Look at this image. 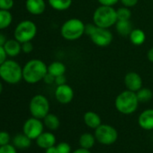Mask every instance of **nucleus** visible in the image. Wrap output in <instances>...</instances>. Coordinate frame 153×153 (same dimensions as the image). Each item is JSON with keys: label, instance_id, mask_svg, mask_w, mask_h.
Returning a JSON list of instances; mask_svg holds the SVG:
<instances>
[{"label": "nucleus", "instance_id": "1", "mask_svg": "<svg viewBox=\"0 0 153 153\" xmlns=\"http://www.w3.org/2000/svg\"><path fill=\"white\" fill-rule=\"evenodd\" d=\"M48 73V65L41 59H31L23 66V80L35 84L43 80Z\"/></svg>", "mask_w": 153, "mask_h": 153}, {"label": "nucleus", "instance_id": "2", "mask_svg": "<svg viewBox=\"0 0 153 153\" xmlns=\"http://www.w3.org/2000/svg\"><path fill=\"white\" fill-rule=\"evenodd\" d=\"M93 23L100 28L109 29L117 22L116 10L114 6L99 5L93 13Z\"/></svg>", "mask_w": 153, "mask_h": 153}, {"label": "nucleus", "instance_id": "3", "mask_svg": "<svg viewBox=\"0 0 153 153\" xmlns=\"http://www.w3.org/2000/svg\"><path fill=\"white\" fill-rule=\"evenodd\" d=\"M139 100L136 92L131 91H124L115 99V105L118 112L124 115L133 114L139 107Z\"/></svg>", "mask_w": 153, "mask_h": 153}, {"label": "nucleus", "instance_id": "4", "mask_svg": "<svg viewBox=\"0 0 153 153\" xmlns=\"http://www.w3.org/2000/svg\"><path fill=\"white\" fill-rule=\"evenodd\" d=\"M0 78L8 84H17L23 80V67L16 61L6 59L0 65Z\"/></svg>", "mask_w": 153, "mask_h": 153}, {"label": "nucleus", "instance_id": "5", "mask_svg": "<svg viewBox=\"0 0 153 153\" xmlns=\"http://www.w3.org/2000/svg\"><path fill=\"white\" fill-rule=\"evenodd\" d=\"M86 24L78 18H70L63 22L60 27L61 37L69 41L80 39L85 34Z\"/></svg>", "mask_w": 153, "mask_h": 153}, {"label": "nucleus", "instance_id": "6", "mask_svg": "<svg viewBox=\"0 0 153 153\" xmlns=\"http://www.w3.org/2000/svg\"><path fill=\"white\" fill-rule=\"evenodd\" d=\"M37 34V26L31 20H23L20 22L14 31V36L20 43L32 41Z\"/></svg>", "mask_w": 153, "mask_h": 153}, {"label": "nucleus", "instance_id": "7", "mask_svg": "<svg viewBox=\"0 0 153 153\" xmlns=\"http://www.w3.org/2000/svg\"><path fill=\"white\" fill-rule=\"evenodd\" d=\"M29 110L32 117L43 119L50 113V102L44 95L37 94L31 99Z\"/></svg>", "mask_w": 153, "mask_h": 153}, {"label": "nucleus", "instance_id": "8", "mask_svg": "<svg viewBox=\"0 0 153 153\" xmlns=\"http://www.w3.org/2000/svg\"><path fill=\"white\" fill-rule=\"evenodd\" d=\"M95 137L96 142L99 143L104 145H111L117 141L118 132L114 126L102 124L95 130Z\"/></svg>", "mask_w": 153, "mask_h": 153}, {"label": "nucleus", "instance_id": "9", "mask_svg": "<svg viewBox=\"0 0 153 153\" xmlns=\"http://www.w3.org/2000/svg\"><path fill=\"white\" fill-rule=\"evenodd\" d=\"M88 37L96 46L100 48H106L109 46L114 39L113 33L109 29L100 28L97 26L95 27L94 30Z\"/></svg>", "mask_w": 153, "mask_h": 153}, {"label": "nucleus", "instance_id": "10", "mask_svg": "<svg viewBox=\"0 0 153 153\" xmlns=\"http://www.w3.org/2000/svg\"><path fill=\"white\" fill-rule=\"evenodd\" d=\"M43 129L44 124L41 119L33 117L28 118L23 126V133L31 140H36L43 133Z\"/></svg>", "mask_w": 153, "mask_h": 153}, {"label": "nucleus", "instance_id": "11", "mask_svg": "<svg viewBox=\"0 0 153 153\" xmlns=\"http://www.w3.org/2000/svg\"><path fill=\"white\" fill-rule=\"evenodd\" d=\"M74 98V91L69 84L57 86L55 90V99L60 104H69Z\"/></svg>", "mask_w": 153, "mask_h": 153}, {"label": "nucleus", "instance_id": "12", "mask_svg": "<svg viewBox=\"0 0 153 153\" xmlns=\"http://www.w3.org/2000/svg\"><path fill=\"white\" fill-rule=\"evenodd\" d=\"M124 85L128 91L137 92L140 89L142 88V79L141 75L136 72H129L125 74Z\"/></svg>", "mask_w": 153, "mask_h": 153}, {"label": "nucleus", "instance_id": "13", "mask_svg": "<svg viewBox=\"0 0 153 153\" xmlns=\"http://www.w3.org/2000/svg\"><path fill=\"white\" fill-rule=\"evenodd\" d=\"M25 8L32 15H41L46 10V2L44 0H26Z\"/></svg>", "mask_w": 153, "mask_h": 153}, {"label": "nucleus", "instance_id": "14", "mask_svg": "<svg viewBox=\"0 0 153 153\" xmlns=\"http://www.w3.org/2000/svg\"><path fill=\"white\" fill-rule=\"evenodd\" d=\"M35 141L38 147L43 150L56 145V137L50 132H43Z\"/></svg>", "mask_w": 153, "mask_h": 153}, {"label": "nucleus", "instance_id": "15", "mask_svg": "<svg viewBox=\"0 0 153 153\" xmlns=\"http://www.w3.org/2000/svg\"><path fill=\"white\" fill-rule=\"evenodd\" d=\"M138 124L146 131L153 130V108L146 109L141 113L138 118Z\"/></svg>", "mask_w": 153, "mask_h": 153}, {"label": "nucleus", "instance_id": "16", "mask_svg": "<svg viewBox=\"0 0 153 153\" xmlns=\"http://www.w3.org/2000/svg\"><path fill=\"white\" fill-rule=\"evenodd\" d=\"M3 47L7 56H10V57L17 56L22 52V43H20L15 39H7Z\"/></svg>", "mask_w": 153, "mask_h": 153}, {"label": "nucleus", "instance_id": "17", "mask_svg": "<svg viewBox=\"0 0 153 153\" xmlns=\"http://www.w3.org/2000/svg\"><path fill=\"white\" fill-rule=\"evenodd\" d=\"M84 123L85 125L91 128L96 130L97 127H99L102 125V120L101 117L98 114H96L94 111H87L84 114Z\"/></svg>", "mask_w": 153, "mask_h": 153}, {"label": "nucleus", "instance_id": "18", "mask_svg": "<svg viewBox=\"0 0 153 153\" xmlns=\"http://www.w3.org/2000/svg\"><path fill=\"white\" fill-rule=\"evenodd\" d=\"M32 141L28 136H26L23 133L16 134L13 138V145L19 150H25L30 148L32 145Z\"/></svg>", "mask_w": 153, "mask_h": 153}, {"label": "nucleus", "instance_id": "19", "mask_svg": "<svg viewBox=\"0 0 153 153\" xmlns=\"http://www.w3.org/2000/svg\"><path fill=\"white\" fill-rule=\"evenodd\" d=\"M115 26L117 33L123 37H127V36L129 37L130 33L133 30V24L130 20H125V21L118 20Z\"/></svg>", "mask_w": 153, "mask_h": 153}, {"label": "nucleus", "instance_id": "20", "mask_svg": "<svg viewBox=\"0 0 153 153\" xmlns=\"http://www.w3.org/2000/svg\"><path fill=\"white\" fill-rule=\"evenodd\" d=\"M96 142V139L95 137V134H92L90 133H84L80 135L78 143L81 148L87 149V150H91Z\"/></svg>", "mask_w": 153, "mask_h": 153}, {"label": "nucleus", "instance_id": "21", "mask_svg": "<svg viewBox=\"0 0 153 153\" xmlns=\"http://www.w3.org/2000/svg\"><path fill=\"white\" fill-rule=\"evenodd\" d=\"M130 41L134 46H142L146 40V34L142 29H133L129 35Z\"/></svg>", "mask_w": 153, "mask_h": 153}, {"label": "nucleus", "instance_id": "22", "mask_svg": "<svg viewBox=\"0 0 153 153\" xmlns=\"http://www.w3.org/2000/svg\"><path fill=\"white\" fill-rule=\"evenodd\" d=\"M66 65L60 61H54L48 65V73L53 75L54 77L64 75L66 74Z\"/></svg>", "mask_w": 153, "mask_h": 153}, {"label": "nucleus", "instance_id": "23", "mask_svg": "<svg viewBox=\"0 0 153 153\" xmlns=\"http://www.w3.org/2000/svg\"><path fill=\"white\" fill-rule=\"evenodd\" d=\"M72 2L73 0H48L49 5L52 9L59 12H62L69 9V7L72 4Z\"/></svg>", "mask_w": 153, "mask_h": 153}, {"label": "nucleus", "instance_id": "24", "mask_svg": "<svg viewBox=\"0 0 153 153\" xmlns=\"http://www.w3.org/2000/svg\"><path fill=\"white\" fill-rule=\"evenodd\" d=\"M43 124L49 130H51V131L57 130L60 126V122L59 117L56 115L50 114V113H49L43 118Z\"/></svg>", "mask_w": 153, "mask_h": 153}, {"label": "nucleus", "instance_id": "25", "mask_svg": "<svg viewBox=\"0 0 153 153\" xmlns=\"http://www.w3.org/2000/svg\"><path fill=\"white\" fill-rule=\"evenodd\" d=\"M13 21V15L10 11L0 9V30L8 28Z\"/></svg>", "mask_w": 153, "mask_h": 153}, {"label": "nucleus", "instance_id": "26", "mask_svg": "<svg viewBox=\"0 0 153 153\" xmlns=\"http://www.w3.org/2000/svg\"><path fill=\"white\" fill-rule=\"evenodd\" d=\"M136 95L139 102H142V103L149 102L153 98L152 91L149 88H143V87L136 92Z\"/></svg>", "mask_w": 153, "mask_h": 153}, {"label": "nucleus", "instance_id": "27", "mask_svg": "<svg viewBox=\"0 0 153 153\" xmlns=\"http://www.w3.org/2000/svg\"><path fill=\"white\" fill-rule=\"evenodd\" d=\"M116 14H117L118 20H122V21L130 20L132 17V11L130 8L123 6L116 10Z\"/></svg>", "mask_w": 153, "mask_h": 153}, {"label": "nucleus", "instance_id": "28", "mask_svg": "<svg viewBox=\"0 0 153 153\" xmlns=\"http://www.w3.org/2000/svg\"><path fill=\"white\" fill-rule=\"evenodd\" d=\"M57 153H71V147L68 143L62 142L56 145Z\"/></svg>", "mask_w": 153, "mask_h": 153}, {"label": "nucleus", "instance_id": "29", "mask_svg": "<svg viewBox=\"0 0 153 153\" xmlns=\"http://www.w3.org/2000/svg\"><path fill=\"white\" fill-rule=\"evenodd\" d=\"M11 141V136L6 131H0V146L9 144Z\"/></svg>", "mask_w": 153, "mask_h": 153}, {"label": "nucleus", "instance_id": "30", "mask_svg": "<svg viewBox=\"0 0 153 153\" xmlns=\"http://www.w3.org/2000/svg\"><path fill=\"white\" fill-rule=\"evenodd\" d=\"M14 4V0H0V9L10 11Z\"/></svg>", "mask_w": 153, "mask_h": 153}, {"label": "nucleus", "instance_id": "31", "mask_svg": "<svg viewBox=\"0 0 153 153\" xmlns=\"http://www.w3.org/2000/svg\"><path fill=\"white\" fill-rule=\"evenodd\" d=\"M0 153H17V150L14 145L9 143L4 146H0Z\"/></svg>", "mask_w": 153, "mask_h": 153}, {"label": "nucleus", "instance_id": "32", "mask_svg": "<svg viewBox=\"0 0 153 153\" xmlns=\"http://www.w3.org/2000/svg\"><path fill=\"white\" fill-rule=\"evenodd\" d=\"M32 50H33V45L32 41L22 43V52H23L24 54H30Z\"/></svg>", "mask_w": 153, "mask_h": 153}, {"label": "nucleus", "instance_id": "33", "mask_svg": "<svg viewBox=\"0 0 153 153\" xmlns=\"http://www.w3.org/2000/svg\"><path fill=\"white\" fill-rule=\"evenodd\" d=\"M139 0H120V3L123 4V6L128 7V8H132L133 6H135L138 4Z\"/></svg>", "mask_w": 153, "mask_h": 153}, {"label": "nucleus", "instance_id": "34", "mask_svg": "<svg viewBox=\"0 0 153 153\" xmlns=\"http://www.w3.org/2000/svg\"><path fill=\"white\" fill-rule=\"evenodd\" d=\"M97 2L100 4V5H106V6H115L120 0H97Z\"/></svg>", "mask_w": 153, "mask_h": 153}, {"label": "nucleus", "instance_id": "35", "mask_svg": "<svg viewBox=\"0 0 153 153\" xmlns=\"http://www.w3.org/2000/svg\"><path fill=\"white\" fill-rule=\"evenodd\" d=\"M67 83V78L64 75H60V76H57L55 77V84L57 86H60V85H63V84H66Z\"/></svg>", "mask_w": 153, "mask_h": 153}, {"label": "nucleus", "instance_id": "36", "mask_svg": "<svg viewBox=\"0 0 153 153\" xmlns=\"http://www.w3.org/2000/svg\"><path fill=\"white\" fill-rule=\"evenodd\" d=\"M46 84H52L55 83V77L53 75H51L50 74L47 73V74L44 76L43 80H42Z\"/></svg>", "mask_w": 153, "mask_h": 153}, {"label": "nucleus", "instance_id": "37", "mask_svg": "<svg viewBox=\"0 0 153 153\" xmlns=\"http://www.w3.org/2000/svg\"><path fill=\"white\" fill-rule=\"evenodd\" d=\"M7 59V55L4 49V47L0 46V65Z\"/></svg>", "mask_w": 153, "mask_h": 153}, {"label": "nucleus", "instance_id": "38", "mask_svg": "<svg viewBox=\"0 0 153 153\" xmlns=\"http://www.w3.org/2000/svg\"><path fill=\"white\" fill-rule=\"evenodd\" d=\"M71 153H92L90 152V150H87V149H84V148H78L77 150H75L74 152H72Z\"/></svg>", "mask_w": 153, "mask_h": 153}, {"label": "nucleus", "instance_id": "39", "mask_svg": "<svg viewBox=\"0 0 153 153\" xmlns=\"http://www.w3.org/2000/svg\"><path fill=\"white\" fill-rule=\"evenodd\" d=\"M147 57H148V60L150 62L153 63V47L149 49V51L147 53Z\"/></svg>", "mask_w": 153, "mask_h": 153}, {"label": "nucleus", "instance_id": "40", "mask_svg": "<svg viewBox=\"0 0 153 153\" xmlns=\"http://www.w3.org/2000/svg\"><path fill=\"white\" fill-rule=\"evenodd\" d=\"M6 40H7V39H6L5 35L0 32V46L3 47L5 45V43L6 42Z\"/></svg>", "mask_w": 153, "mask_h": 153}, {"label": "nucleus", "instance_id": "41", "mask_svg": "<svg viewBox=\"0 0 153 153\" xmlns=\"http://www.w3.org/2000/svg\"><path fill=\"white\" fill-rule=\"evenodd\" d=\"M45 153H57V150H56V145L48 148L47 150H45Z\"/></svg>", "mask_w": 153, "mask_h": 153}, {"label": "nucleus", "instance_id": "42", "mask_svg": "<svg viewBox=\"0 0 153 153\" xmlns=\"http://www.w3.org/2000/svg\"><path fill=\"white\" fill-rule=\"evenodd\" d=\"M2 91H3V84H2V82H0V94L2 93Z\"/></svg>", "mask_w": 153, "mask_h": 153}]
</instances>
